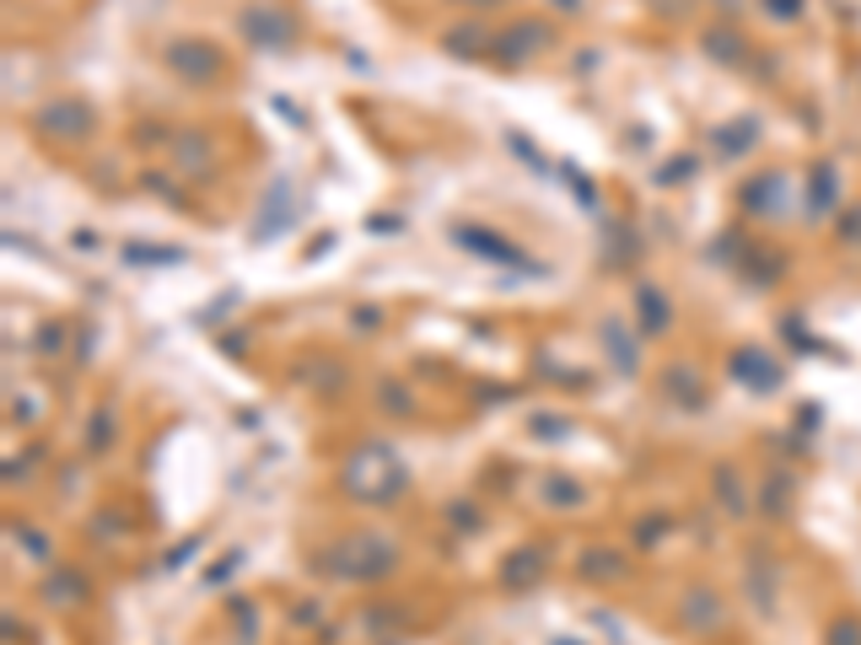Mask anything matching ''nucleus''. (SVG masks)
Returning a JSON list of instances; mask_svg holds the SVG:
<instances>
[{"label":"nucleus","mask_w":861,"mask_h":645,"mask_svg":"<svg viewBox=\"0 0 861 645\" xmlns=\"http://www.w3.org/2000/svg\"><path fill=\"white\" fill-rule=\"evenodd\" d=\"M728 366H732V377H737L743 387H754V392H776L781 377H787V372H781V361H770L759 344H743Z\"/></svg>","instance_id":"1"},{"label":"nucleus","mask_w":861,"mask_h":645,"mask_svg":"<svg viewBox=\"0 0 861 645\" xmlns=\"http://www.w3.org/2000/svg\"><path fill=\"white\" fill-rule=\"evenodd\" d=\"M840 243H851V248L861 243V210H851V215L840 221Z\"/></svg>","instance_id":"15"},{"label":"nucleus","mask_w":861,"mask_h":645,"mask_svg":"<svg viewBox=\"0 0 861 645\" xmlns=\"http://www.w3.org/2000/svg\"><path fill=\"white\" fill-rule=\"evenodd\" d=\"M754 140H759V125H754V119H737V125L717 129V151H722V156H743Z\"/></svg>","instance_id":"7"},{"label":"nucleus","mask_w":861,"mask_h":645,"mask_svg":"<svg viewBox=\"0 0 861 645\" xmlns=\"http://www.w3.org/2000/svg\"><path fill=\"white\" fill-rule=\"evenodd\" d=\"M770 11H776V22H796L802 16V0H765Z\"/></svg>","instance_id":"14"},{"label":"nucleus","mask_w":861,"mask_h":645,"mask_svg":"<svg viewBox=\"0 0 861 645\" xmlns=\"http://www.w3.org/2000/svg\"><path fill=\"white\" fill-rule=\"evenodd\" d=\"M566 5H577V0H566Z\"/></svg>","instance_id":"17"},{"label":"nucleus","mask_w":861,"mask_h":645,"mask_svg":"<svg viewBox=\"0 0 861 645\" xmlns=\"http://www.w3.org/2000/svg\"><path fill=\"white\" fill-rule=\"evenodd\" d=\"M243 33H248L254 44H265V49H280V44L296 38V22H291L286 11H269V5L259 11V5H254V11H243Z\"/></svg>","instance_id":"3"},{"label":"nucleus","mask_w":861,"mask_h":645,"mask_svg":"<svg viewBox=\"0 0 861 645\" xmlns=\"http://www.w3.org/2000/svg\"><path fill=\"white\" fill-rule=\"evenodd\" d=\"M458 243H464L468 254H485V258H523L512 243H496V232H479V226H464Z\"/></svg>","instance_id":"10"},{"label":"nucleus","mask_w":861,"mask_h":645,"mask_svg":"<svg viewBox=\"0 0 861 645\" xmlns=\"http://www.w3.org/2000/svg\"><path fill=\"white\" fill-rule=\"evenodd\" d=\"M636 313H641V333H652V339L673 328V307H667V296L652 285V280L636 285Z\"/></svg>","instance_id":"5"},{"label":"nucleus","mask_w":861,"mask_h":645,"mask_svg":"<svg viewBox=\"0 0 861 645\" xmlns=\"http://www.w3.org/2000/svg\"><path fill=\"white\" fill-rule=\"evenodd\" d=\"M759 506H765V516H787V512H792V479H787V473H781V479L770 473V479H765V501H759Z\"/></svg>","instance_id":"11"},{"label":"nucleus","mask_w":861,"mask_h":645,"mask_svg":"<svg viewBox=\"0 0 861 645\" xmlns=\"http://www.w3.org/2000/svg\"><path fill=\"white\" fill-rule=\"evenodd\" d=\"M835 204H840V173H835V162H818L807 178V215L824 221V215H835Z\"/></svg>","instance_id":"4"},{"label":"nucleus","mask_w":861,"mask_h":645,"mask_svg":"<svg viewBox=\"0 0 861 645\" xmlns=\"http://www.w3.org/2000/svg\"><path fill=\"white\" fill-rule=\"evenodd\" d=\"M717 501H722V512H732V516H743L748 512V495H743V479H737V468H717Z\"/></svg>","instance_id":"9"},{"label":"nucleus","mask_w":861,"mask_h":645,"mask_svg":"<svg viewBox=\"0 0 861 645\" xmlns=\"http://www.w3.org/2000/svg\"><path fill=\"white\" fill-rule=\"evenodd\" d=\"M582 571H587V576H597V571H603V576H625V565H619L614 554H587Z\"/></svg>","instance_id":"13"},{"label":"nucleus","mask_w":861,"mask_h":645,"mask_svg":"<svg viewBox=\"0 0 861 645\" xmlns=\"http://www.w3.org/2000/svg\"><path fill=\"white\" fill-rule=\"evenodd\" d=\"M533 571H538V554H523V560H512V565H507L512 586H517V576H533Z\"/></svg>","instance_id":"16"},{"label":"nucleus","mask_w":861,"mask_h":645,"mask_svg":"<svg viewBox=\"0 0 861 645\" xmlns=\"http://www.w3.org/2000/svg\"><path fill=\"white\" fill-rule=\"evenodd\" d=\"M38 125H44V129H75V134H86V129H92V114H86L81 103H55L49 114H38Z\"/></svg>","instance_id":"8"},{"label":"nucleus","mask_w":861,"mask_h":645,"mask_svg":"<svg viewBox=\"0 0 861 645\" xmlns=\"http://www.w3.org/2000/svg\"><path fill=\"white\" fill-rule=\"evenodd\" d=\"M167 64L178 70V75H189V81H210V75H221V49H210L205 38H178L173 49H167Z\"/></svg>","instance_id":"2"},{"label":"nucleus","mask_w":861,"mask_h":645,"mask_svg":"<svg viewBox=\"0 0 861 645\" xmlns=\"http://www.w3.org/2000/svg\"><path fill=\"white\" fill-rule=\"evenodd\" d=\"M824 645H861V619H835L824 630Z\"/></svg>","instance_id":"12"},{"label":"nucleus","mask_w":861,"mask_h":645,"mask_svg":"<svg viewBox=\"0 0 861 645\" xmlns=\"http://www.w3.org/2000/svg\"><path fill=\"white\" fill-rule=\"evenodd\" d=\"M706 55H717L722 64H737L748 60V44H743V33H732V22H717V27H706Z\"/></svg>","instance_id":"6"}]
</instances>
